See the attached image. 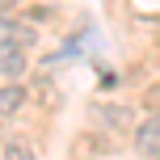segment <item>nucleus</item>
Listing matches in <instances>:
<instances>
[{"label":"nucleus","instance_id":"nucleus-1","mask_svg":"<svg viewBox=\"0 0 160 160\" xmlns=\"http://www.w3.org/2000/svg\"><path fill=\"white\" fill-rule=\"evenodd\" d=\"M0 42L30 51V47H38V30L25 25V21H13V17H0Z\"/></svg>","mask_w":160,"mask_h":160},{"label":"nucleus","instance_id":"nucleus-2","mask_svg":"<svg viewBox=\"0 0 160 160\" xmlns=\"http://www.w3.org/2000/svg\"><path fill=\"white\" fill-rule=\"evenodd\" d=\"M135 148L143 156H152V160H160V110L152 114V118H143L135 127Z\"/></svg>","mask_w":160,"mask_h":160},{"label":"nucleus","instance_id":"nucleus-3","mask_svg":"<svg viewBox=\"0 0 160 160\" xmlns=\"http://www.w3.org/2000/svg\"><path fill=\"white\" fill-rule=\"evenodd\" d=\"M17 76H25V51L0 42V80H17Z\"/></svg>","mask_w":160,"mask_h":160},{"label":"nucleus","instance_id":"nucleus-4","mask_svg":"<svg viewBox=\"0 0 160 160\" xmlns=\"http://www.w3.org/2000/svg\"><path fill=\"white\" fill-rule=\"evenodd\" d=\"M25 105V88L21 84H0V118H13Z\"/></svg>","mask_w":160,"mask_h":160},{"label":"nucleus","instance_id":"nucleus-5","mask_svg":"<svg viewBox=\"0 0 160 160\" xmlns=\"http://www.w3.org/2000/svg\"><path fill=\"white\" fill-rule=\"evenodd\" d=\"M0 156H4V160H38V156H34V148L25 143V139H8V143L0 148Z\"/></svg>","mask_w":160,"mask_h":160},{"label":"nucleus","instance_id":"nucleus-6","mask_svg":"<svg viewBox=\"0 0 160 160\" xmlns=\"http://www.w3.org/2000/svg\"><path fill=\"white\" fill-rule=\"evenodd\" d=\"M17 4V0H0V13H8V8H13Z\"/></svg>","mask_w":160,"mask_h":160},{"label":"nucleus","instance_id":"nucleus-7","mask_svg":"<svg viewBox=\"0 0 160 160\" xmlns=\"http://www.w3.org/2000/svg\"><path fill=\"white\" fill-rule=\"evenodd\" d=\"M148 101H152V105H156V101H160V88H152V93H148Z\"/></svg>","mask_w":160,"mask_h":160}]
</instances>
